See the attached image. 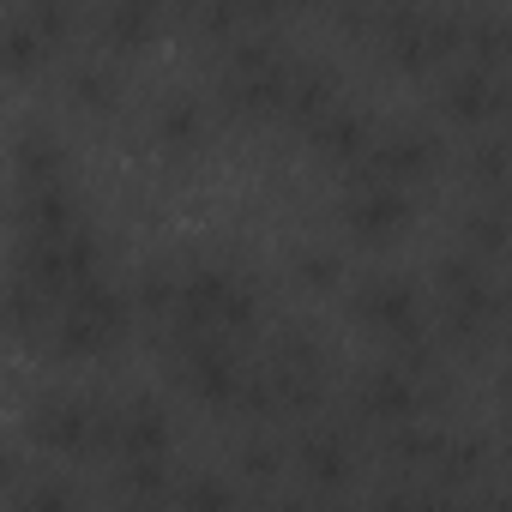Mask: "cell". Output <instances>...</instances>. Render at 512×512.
<instances>
[{
    "label": "cell",
    "instance_id": "cell-12",
    "mask_svg": "<svg viewBox=\"0 0 512 512\" xmlns=\"http://www.w3.org/2000/svg\"><path fill=\"white\" fill-rule=\"evenodd\" d=\"M296 464H302V476H308L314 488H344V482H350V446H344L338 434H308V440L296 446Z\"/></svg>",
    "mask_w": 512,
    "mask_h": 512
},
{
    "label": "cell",
    "instance_id": "cell-2",
    "mask_svg": "<svg viewBox=\"0 0 512 512\" xmlns=\"http://www.w3.org/2000/svg\"><path fill=\"white\" fill-rule=\"evenodd\" d=\"M25 440L37 452H49V458H85V452H97L109 440V416L85 392L55 386V392H37L25 404Z\"/></svg>",
    "mask_w": 512,
    "mask_h": 512
},
{
    "label": "cell",
    "instance_id": "cell-11",
    "mask_svg": "<svg viewBox=\"0 0 512 512\" xmlns=\"http://www.w3.org/2000/svg\"><path fill=\"white\" fill-rule=\"evenodd\" d=\"M169 506L175 512H241V494L223 470H193V476H175Z\"/></svg>",
    "mask_w": 512,
    "mask_h": 512
},
{
    "label": "cell",
    "instance_id": "cell-15",
    "mask_svg": "<svg viewBox=\"0 0 512 512\" xmlns=\"http://www.w3.org/2000/svg\"><path fill=\"white\" fill-rule=\"evenodd\" d=\"M13 500H19V512H79V500L61 476H25Z\"/></svg>",
    "mask_w": 512,
    "mask_h": 512
},
{
    "label": "cell",
    "instance_id": "cell-4",
    "mask_svg": "<svg viewBox=\"0 0 512 512\" xmlns=\"http://www.w3.org/2000/svg\"><path fill=\"white\" fill-rule=\"evenodd\" d=\"M356 320L374 338L398 344V350H410V344L428 338V302H422L416 278H398V272H380V278L356 284Z\"/></svg>",
    "mask_w": 512,
    "mask_h": 512
},
{
    "label": "cell",
    "instance_id": "cell-3",
    "mask_svg": "<svg viewBox=\"0 0 512 512\" xmlns=\"http://www.w3.org/2000/svg\"><path fill=\"white\" fill-rule=\"evenodd\" d=\"M338 223H344V235H350L356 247H374V253H380V247H398V241L416 229V193L362 175V181L344 193Z\"/></svg>",
    "mask_w": 512,
    "mask_h": 512
},
{
    "label": "cell",
    "instance_id": "cell-18",
    "mask_svg": "<svg viewBox=\"0 0 512 512\" xmlns=\"http://www.w3.org/2000/svg\"><path fill=\"white\" fill-rule=\"evenodd\" d=\"M19 482H25V452L13 440H0V500H13Z\"/></svg>",
    "mask_w": 512,
    "mask_h": 512
},
{
    "label": "cell",
    "instance_id": "cell-1",
    "mask_svg": "<svg viewBox=\"0 0 512 512\" xmlns=\"http://www.w3.org/2000/svg\"><path fill=\"white\" fill-rule=\"evenodd\" d=\"M127 326H133V296L115 290L109 278H91V284H79L55 308V320H49V338L55 344L49 350L67 356V362H97V356H109L127 338Z\"/></svg>",
    "mask_w": 512,
    "mask_h": 512
},
{
    "label": "cell",
    "instance_id": "cell-13",
    "mask_svg": "<svg viewBox=\"0 0 512 512\" xmlns=\"http://www.w3.org/2000/svg\"><path fill=\"white\" fill-rule=\"evenodd\" d=\"M157 139L175 145V151H193V145L205 139V109H199V97H187V91L163 97V103H157Z\"/></svg>",
    "mask_w": 512,
    "mask_h": 512
},
{
    "label": "cell",
    "instance_id": "cell-6",
    "mask_svg": "<svg viewBox=\"0 0 512 512\" xmlns=\"http://www.w3.org/2000/svg\"><path fill=\"white\" fill-rule=\"evenodd\" d=\"M55 61V37L43 31L37 7L0 13V85H31Z\"/></svg>",
    "mask_w": 512,
    "mask_h": 512
},
{
    "label": "cell",
    "instance_id": "cell-8",
    "mask_svg": "<svg viewBox=\"0 0 512 512\" xmlns=\"http://www.w3.org/2000/svg\"><path fill=\"white\" fill-rule=\"evenodd\" d=\"M13 175H19V193L67 187V145H61L49 127H25V133L13 139Z\"/></svg>",
    "mask_w": 512,
    "mask_h": 512
},
{
    "label": "cell",
    "instance_id": "cell-16",
    "mask_svg": "<svg viewBox=\"0 0 512 512\" xmlns=\"http://www.w3.org/2000/svg\"><path fill=\"white\" fill-rule=\"evenodd\" d=\"M296 272H302V284L308 290H344V260L338 253H314V247H302V260H296Z\"/></svg>",
    "mask_w": 512,
    "mask_h": 512
},
{
    "label": "cell",
    "instance_id": "cell-17",
    "mask_svg": "<svg viewBox=\"0 0 512 512\" xmlns=\"http://www.w3.org/2000/svg\"><path fill=\"white\" fill-rule=\"evenodd\" d=\"M452 109H458L464 121L488 115V109H494V85H488L476 67H470V73H458V79H452Z\"/></svg>",
    "mask_w": 512,
    "mask_h": 512
},
{
    "label": "cell",
    "instance_id": "cell-14",
    "mask_svg": "<svg viewBox=\"0 0 512 512\" xmlns=\"http://www.w3.org/2000/svg\"><path fill=\"white\" fill-rule=\"evenodd\" d=\"M97 25H103L109 49H145V43L157 37V13H151V7H109Z\"/></svg>",
    "mask_w": 512,
    "mask_h": 512
},
{
    "label": "cell",
    "instance_id": "cell-5",
    "mask_svg": "<svg viewBox=\"0 0 512 512\" xmlns=\"http://www.w3.org/2000/svg\"><path fill=\"white\" fill-rule=\"evenodd\" d=\"M175 362H181V386L199 404H235V398H247V368H241L235 338L175 332Z\"/></svg>",
    "mask_w": 512,
    "mask_h": 512
},
{
    "label": "cell",
    "instance_id": "cell-10",
    "mask_svg": "<svg viewBox=\"0 0 512 512\" xmlns=\"http://www.w3.org/2000/svg\"><path fill=\"white\" fill-rule=\"evenodd\" d=\"M314 127V145H320V157L326 163H362V151H368V139H374V127L356 115V109H344V103H332L320 121H308Z\"/></svg>",
    "mask_w": 512,
    "mask_h": 512
},
{
    "label": "cell",
    "instance_id": "cell-7",
    "mask_svg": "<svg viewBox=\"0 0 512 512\" xmlns=\"http://www.w3.org/2000/svg\"><path fill=\"white\" fill-rule=\"evenodd\" d=\"M109 440H115L121 458H175V416L157 398H133L109 422Z\"/></svg>",
    "mask_w": 512,
    "mask_h": 512
},
{
    "label": "cell",
    "instance_id": "cell-19",
    "mask_svg": "<svg viewBox=\"0 0 512 512\" xmlns=\"http://www.w3.org/2000/svg\"><path fill=\"white\" fill-rule=\"evenodd\" d=\"M127 512H151V506H127Z\"/></svg>",
    "mask_w": 512,
    "mask_h": 512
},
{
    "label": "cell",
    "instance_id": "cell-9",
    "mask_svg": "<svg viewBox=\"0 0 512 512\" xmlns=\"http://www.w3.org/2000/svg\"><path fill=\"white\" fill-rule=\"evenodd\" d=\"M362 410L374 416V422H392V428H410V416H416V404H422V392H416V380L404 374V368H374V374H362Z\"/></svg>",
    "mask_w": 512,
    "mask_h": 512
}]
</instances>
